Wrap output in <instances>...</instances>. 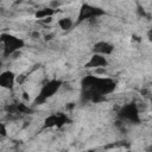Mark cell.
Listing matches in <instances>:
<instances>
[{
	"label": "cell",
	"mask_w": 152,
	"mask_h": 152,
	"mask_svg": "<svg viewBox=\"0 0 152 152\" xmlns=\"http://www.w3.org/2000/svg\"><path fill=\"white\" fill-rule=\"evenodd\" d=\"M57 24H58V26H59L62 30L68 31V30H70V28L72 27L74 21H72L71 18H69V17H64V18H61V19L58 20Z\"/></svg>",
	"instance_id": "obj_10"
},
{
	"label": "cell",
	"mask_w": 152,
	"mask_h": 152,
	"mask_svg": "<svg viewBox=\"0 0 152 152\" xmlns=\"http://www.w3.org/2000/svg\"><path fill=\"white\" fill-rule=\"evenodd\" d=\"M0 126H1V135H2V137H6V135H7V129H6L5 124H1Z\"/></svg>",
	"instance_id": "obj_12"
},
{
	"label": "cell",
	"mask_w": 152,
	"mask_h": 152,
	"mask_svg": "<svg viewBox=\"0 0 152 152\" xmlns=\"http://www.w3.org/2000/svg\"><path fill=\"white\" fill-rule=\"evenodd\" d=\"M0 40L2 44V55L4 57H10L15 52L20 51L25 46V42L21 38L12 36L10 33L2 32L0 36Z\"/></svg>",
	"instance_id": "obj_1"
},
{
	"label": "cell",
	"mask_w": 152,
	"mask_h": 152,
	"mask_svg": "<svg viewBox=\"0 0 152 152\" xmlns=\"http://www.w3.org/2000/svg\"><path fill=\"white\" fill-rule=\"evenodd\" d=\"M118 118L121 121H127L132 124L140 122V109L135 103H127L120 107L118 110Z\"/></svg>",
	"instance_id": "obj_3"
},
{
	"label": "cell",
	"mask_w": 152,
	"mask_h": 152,
	"mask_svg": "<svg viewBox=\"0 0 152 152\" xmlns=\"http://www.w3.org/2000/svg\"><path fill=\"white\" fill-rule=\"evenodd\" d=\"M113 51H114V45L108 43V42H104V40L97 42L93 46V52L97 53V55H102V56L112 55Z\"/></svg>",
	"instance_id": "obj_8"
},
{
	"label": "cell",
	"mask_w": 152,
	"mask_h": 152,
	"mask_svg": "<svg viewBox=\"0 0 152 152\" xmlns=\"http://www.w3.org/2000/svg\"><path fill=\"white\" fill-rule=\"evenodd\" d=\"M69 121L68 116L63 113H57V114H52L50 116H48L44 121V127H62L63 125H65Z\"/></svg>",
	"instance_id": "obj_5"
},
{
	"label": "cell",
	"mask_w": 152,
	"mask_h": 152,
	"mask_svg": "<svg viewBox=\"0 0 152 152\" xmlns=\"http://www.w3.org/2000/svg\"><path fill=\"white\" fill-rule=\"evenodd\" d=\"M25 78H26V76H25V75H18V76H17V78H15V82L21 84V83L24 82V80H25Z\"/></svg>",
	"instance_id": "obj_11"
},
{
	"label": "cell",
	"mask_w": 152,
	"mask_h": 152,
	"mask_svg": "<svg viewBox=\"0 0 152 152\" xmlns=\"http://www.w3.org/2000/svg\"><path fill=\"white\" fill-rule=\"evenodd\" d=\"M15 78H17V76L14 75L13 71H11V70L2 71L1 75H0V86H1V88L7 89V90L13 89L14 83H15Z\"/></svg>",
	"instance_id": "obj_7"
},
{
	"label": "cell",
	"mask_w": 152,
	"mask_h": 152,
	"mask_svg": "<svg viewBox=\"0 0 152 152\" xmlns=\"http://www.w3.org/2000/svg\"><path fill=\"white\" fill-rule=\"evenodd\" d=\"M103 14H104V10L84 2L80 7V12H78V15H77V21L81 23V21L91 19V18H97V17L103 15Z\"/></svg>",
	"instance_id": "obj_4"
},
{
	"label": "cell",
	"mask_w": 152,
	"mask_h": 152,
	"mask_svg": "<svg viewBox=\"0 0 152 152\" xmlns=\"http://www.w3.org/2000/svg\"><path fill=\"white\" fill-rule=\"evenodd\" d=\"M151 114H152V100H151Z\"/></svg>",
	"instance_id": "obj_14"
},
{
	"label": "cell",
	"mask_w": 152,
	"mask_h": 152,
	"mask_svg": "<svg viewBox=\"0 0 152 152\" xmlns=\"http://www.w3.org/2000/svg\"><path fill=\"white\" fill-rule=\"evenodd\" d=\"M147 38H148L150 42H152V28H150V30L147 31Z\"/></svg>",
	"instance_id": "obj_13"
},
{
	"label": "cell",
	"mask_w": 152,
	"mask_h": 152,
	"mask_svg": "<svg viewBox=\"0 0 152 152\" xmlns=\"http://www.w3.org/2000/svg\"><path fill=\"white\" fill-rule=\"evenodd\" d=\"M62 81L61 80H50L48 81L46 83H44L39 90V94L36 96L34 101H33V104H43L48 99L52 97L58 90L59 88L62 87Z\"/></svg>",
	"instance_id": "obj_2"
},
{
	"label": "cell",
	"mask_w": 152,
	"mask_h": 152,
	"mask_svg": "<svg viewBox=\"0 0 152 152\" xmlns=\"http://www.w3.org/2000/svg\"><path fill=\"white\" fill-rule=\"evenodd\" d=\"M108 65V61L104 56L102 55H97V53H93L91 57L89 58V61L86 63V68L87 69H100V68H106Z\"/></svg>",
	"instance_id": "obj_6"
},
{
	"label": "cell",
	"mask_w": 152,
	"mask_h": 152,
	"mask_svg": "<svg viewBox=\"0 0 152 152\" xmlns=\"http://www.w3.org/2000/svg\"><path fill=\"white\" fill-rule=\"evenodd\" d=\"M55 10L50 8V7H46V8H42V10H38L36 11L34 13V17L37 19H40V20H44V19H48V18H51L53 14H55Z\"/></svg>",
	"instance_id": "obj_9"
}]
</instances>
